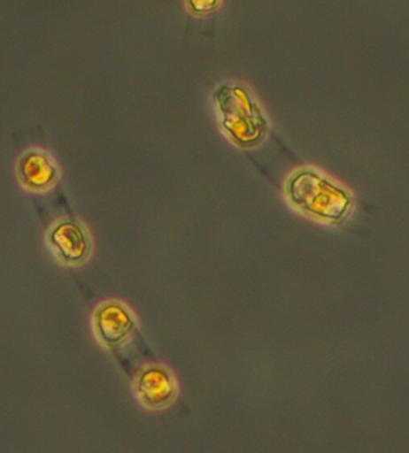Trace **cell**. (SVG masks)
Segmentation results:
<instances>
[{
  "label": "cell",
  "instance_id": "cell-5",
  "mask_svg": "<svg viewBox=\"0 0 409 453\" xmlns=\"http://www.w3.org/2000/svg\"><path fill=\"white\" fill-rule=\"evenodd\" d=\"M17 169L23 185L32 190L50 188L58 177L57 165L42 151L26 152L19 159Z\"/></svg>",
  "mask_w": 409,
  "mask_h": 453
},
{
  "label": "cell",
  "instance_id": "cell-4",
  "mask_svg": "<svg viewBox=\"0 0 409 453\" xmlns=\"http://www.w3.org/2000/svg\"><path fill=\"white\" fill-rule=\"evenodd\" d=\"M98 336L105 345H121L135 328V319L129 310L119 303H105L95 315Z\"/></svg>",
  "mask_w": 409,
  "mask_h": 453
},
{
  "label": "cell",
  "instance_id": "cell-2",
  "mask_svg": "<svg viewBox=\"0 0 409 453\" xmlns=\"http://www.w3.org/2000/svg\"><path fill=\"white\" fill-rule=\"evenodd\" d=\"M285 196L299 212L323 221H337L349 205L346 193L319 170L299 168L288 177Z\"/></svg>",
  "mask_w": 409,
  "mask_h": 453
},
{
  "label": "cell",
  "instance_id": "cell-6",
  "mask_svg": "<svg viewBox=\"0 0 409 453\" xmlns=\"http://www.w3.org/2000/svg\"><path fill=\"white\" fill-rule=\"evenodd\" d=\"M50 241L60 257L73 264L83 261L90 249L87 233L74 221L58 224L50 234Z\"/></svg>",
  "mask_w": 409,
  "mask_h": 453
},
{
  "label": "cell",
  "instance_id": "cell-3",
  "mask_svg": "<svg viewBox=\"0 0 409 453\" xmlns=\"http://www.w3.org/2000/svg\"><path fill=\"white\" fill-rule=\"evenodd\" d=\"M136 393L142 403L151 410H161L176 396V383L162 367H149L136 380Z\"/></svg>",
  "mask_w": 409,
  "mask_h": 453
},
{
  "label": "cell",
  "instance_id": "cell-7",
  "mask_svg": "<svg viewBox=\"0 0 409 453\" xmlns=\"http://www.w3.org/2000/svg\"><path fill=\"white\" fill-rule=\"evenodd\" d=\"M189 9L194 15H207L216 10L220 0H189Z\"/></svg>",
  "mask_w": 409,
  "mask_h": 453
},
{
  "label": "cell",
  "instance_id": "cell-1",
  "mask_svg": "<svg viewBox=\"0 0 409 453\" xmlns=\"http://www.w3.org/2000/svg\"><path fill=\"white\" fill-rule=\"evenodd\" d=\"M212 104L225 137L242 150L257 149L267 138L269 121L254 94L238 81L214 88Z\"/></svg>",
  "mask_w": 409,
  "mask_h": 453
}]
</instances>
